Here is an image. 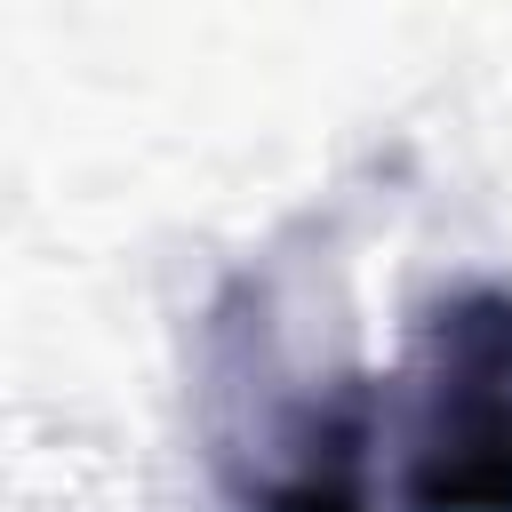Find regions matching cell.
<instances>
[{
  "mask_svg": "<svg viewBox=\"0 0 512 512\" xmlns=\"http://www.w3.org/2000/svg\"><path fill=\"white\" fill-rule=\"evenodd\" d=\"M208 400L232 512H376V384L360 368H288L256 280L208 320Z\"/></svg>",
  "mask_w": 512,
  "mask_h": 512,
  "instance_id": "6da1fadb",
  "label": "cell"
},
{
  "mask_svg": "<svg viewBox=\"0 0 512 512\" xmlns=\"http://www.w3.org/2000/svg\"><path fill=\"white\" fill-rule=\"evenodd\" d=\"M400 512H512V288L464 280L432 296L408 344Z\"/></svg>",
  "mask_w": 512,
  "mask_h": 512,
  "instance_id": "7a4b0ae2",
  "label": "cell"
}]
</instances>
